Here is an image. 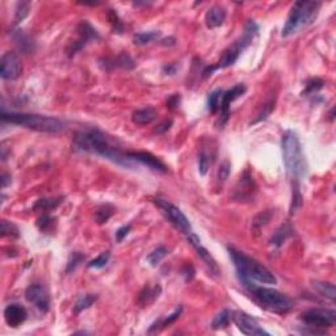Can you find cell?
Segmentation results:
<instances>
[{"label":"cell","mask_w":336,"mask_h":336,"mask_svg":"<svg viewBox=\"0 0 336 336\" xmlns=\"http://www.w3.org/2000/svg\"><path fill=\"white\" fill-rule=\"evenodd\" d=\"M73 149L79 153L93 154L125 168L137 167L133 160H130L127 157V151L123 153L113 138H110L99 129L92 127L75 134L73 140Z\"/></svg>","instance_id":"1"},{"label":"cell","mask_w":336,"mask_h":336,"mask_svg":"<svg viewBox=\"0 0 336 336\" xmlns=\"http://www.w3.org/2000/svg\"><path fill=\"white\" fill-rule=\"evenodd\" d=\"M281 151L286 175L292 181V185H301L302 179L307 175V163L300 138L293 130H286L281 137Z\"/></svg>","instance_id":"2"},{"label":"cell","mask_w":336,"mask_h":336,"mask_svg":"<svg viewBox=\"0 0 336 336\" xmlns=\"http://www.w3.org/2000/svg\"><path fill=\"white\" fill-rule=\"evenodd\" d=\"M229 255L235 266L236 276L242 283H257L264 285H276V276L266 266L260 264L257 260L252 259L242 251L235 250L234 247H227Z\"/></svg>","instance_id":"3"},{"label":"cell","mask_w":336,"mask_h":336,"mask_svg":"<svg viewBox=\"0 0 336 336\" xmlns=\"http://www.w3.org/2000/svg\"><path fill=\"white\" fill-rule=\"evenodd\" d=\"M242 285L246 288L247 293L252 297V300L260 307L268 310L271 313L286 314L294 307V301L279 290L266 286H259L256 283L251 281L242 283Z\"/></svg>","instance_id":"4"},{"label":"cell","mask_w":336,"mask_h":336,"mask_svg":"<svg viewBox=\"0 0 336 336\" xmlns=\"http://www.w3.org/2000/svg\"><path fill=\"white\" fill-rule=\"evenodd\" d=\"M257 33H259V25L253 20H247L246 25H244L243 34H242L238 40L234 41L227 49L223 50L222 55H221L220 60L217 62V64H214V66H208L207 69L203 71L204 79L209 78L216 70L233 66L236 60H238L240 54L243 53L247 47L252 43L253 38L257 36Z\"/></svg>","instance_id":"5"},{"label":"cell","mask_w":336,"mask_h":336,"mask_svg":"<svg viewBox=\"0 0 336 336\" xmlns=\"http://www.w3.org/2000/svg\"><path fill=\"white\" fill-rule=\"evenodd\" d=\"M2 122L20 125L28 129L41 133H59L66 127V123L57 117L43 116V114L19 113V112H2Z\"/></svg>","instance_id":"6"},{"label":"cell","mask_w":336,"mask_h":336,"mask_svg":"<svg viewBox=\"0 0 336 336\" xmlns=\"http://www.w3.org/2000/svg\"><path fill=\"white\" fill-rule=\"evenodd\" d=\"M322 3L319 2H297L292 7L289 16L283 28V37H289L298 33L300 30L310 27L318 17Z\"/></svg>","instance_id":"7"},{"label":"cell","mask_w":336,"mask_h":336,"mask_svg":"<svg viewBox=\"0 0 336 336\" xmlns=\"http://www.w3.org/2000/svg\"><path fill=\"white\" fill-rule=\"evenodd\" d=\"M154 203L163 212L164 216L167 217V220L170 221L176 229H179L181 233L186 234V235H189L192 233V225H190L188 217L176 205H173L172 203L163 200V198H154Z\"/></svg>","instance_id":"8"},{"label":"cell","mask_w":336,"mask_h":336,"mask_svg":"<svg viewBox=\"0 0 336 336\" xmlns=\"http://www.w3.org/2000/svg\"><path fill=\"white\" fill-rule=\"evenodd\" d=\"M306 326L326 329L336 323V311L332 309H309L300 315Z\"/></svg>","instance_id":"9"},{"label":"cell","mask_w":336,"mask_h":336,"mask_svg":"<svg viewBox=\"0 0 336 336\" xmlns=\"http://www.w3.org/2000/svg\"><path fill=\"white\" fill-rule=\"evenodd\" d=\"M78 38L70 43V46L67 49V54L69 57H74L78 51H80L86 46L87 43H90L91 41L99 40V33L97 30L91 25L88 21H82L77 28Z\"/></svg>","instance_id":"10"},{"label":"cell","mask_w":336,"mask_h":336,"mask_svg":"<svg viewBox=\"0 0 336 336\" xmlns=\"http://www.w3.org/2000/svg\"><path fill=\"white\" fill-rule=\"evenodd\" d=\"M231 320L235 323V326L238 327L240 332L244 333V335H270L268 331L260 326L257 320L255 318H252L251 315H248L244 311H233V315H231Z\"/></svg>","instance_id":"11"},{"label":"cell","mask_w":336,"mask_h":336,"mask_svg":"<svg viewBox=\"0 0 336 336\" xmlns=\"http://www.w3.org/2000/svg\"><path fill=\"white\" fill-rule=\"evenodd\" d=\"M25 298L34 307L40 310L41 313H47L50 309V297L45 286L41 284H32L25 290Z\"/></svg>","instance_id":"12"},{"label":"cell","mask_w":336,"mask_h":336,"mask_svg":"<svg viewBox=\"0 0 336 336\" xmlns=\"http://www.w3.org/2000/svg\"><path fill=\"white\" fill-rule=\"evenodd\" d=\"M23 64L20 57L16 53L3 54L0 59V77L4 80H16L21 75Z\"/></svg>","instance_id":"13"},{"label":"cell","mask_w":336,"mask_h":336,"mask_svg":"<svg viewBox=\"0 0 336 336\" xmlns=\"http://www.w3.org/2000/svg\"><path fill=\"white\" fill-rule=\"evenodd\" d=\"M246 91H247L246 86L242 83L236 84V86H234L233 88H230V90L223 91L222 101H221V108H220L221 117L220 120H218V125H220L221 127H222L223 125L227 122V120H229L230 104L233 103V101H235L238 97L243 96Z\"/></svg>","instance_id":"14"},{"label":"cell","mask_w":336,"mask_h":336,"mask_svg":"<svg viewBox=\"0 0 336 336\" xmlns=\"http://www.w3.org/2000/svg\"><path fill=\"white\" fill-rule=\"evenodd\" d=\"M127 157H129L130 160H133L136 164L146 166L151 168V170L158 171V172H168V168H167L166 164L151 153H146V151H127Z\"/></svg>","instance_id":"15"},{"label":"cell","mask_w":336,"mask_h":336,"mask_svg":"<svg viewBox=\"0 0 336 336\" xmlns=\"http://www.w3.org/2000/svg\"><path fill=\"white\" fill-rule=\"evenodd\" d=\"M188 243L193 247L194 251L197 252V255L200 256V259L203 260L204 263H205V265L208 266L210 275H213V276L216 277L220 276V268H218V264H217V261L214 260V257L210 255L209 251L201 244L200 238H198L196 234L190 233L189 235H188Z\"/></svg>","instance_id":"16"},{"label":"cell","mask_w":336,"mask_h":336,"mask_svg":"<svg viewBox=\"0 0 336 336\" xmlns=\"http://www.w3.org/2000/svg\"><path fill=\"white\" fill-rule=\"evenodd\" d=\"M28 318V311L20 303H10L6 309H4V319L10 327L21 326Z\"/></svg>","instance_id":"17"},{"label":"cell","mask_w":336,"mask_h":336,"mask_svg":"<svg viewBox=\"0 0 336 336\" xmlns=\"http://www.w3.org/2000/svg\"><path fill=\"white\" fill-rule=\"evenodd\" d=\"M101 66L105 70H114V69H123V70H131L136 67L133 58L127 53H121L117 57H107L100 59Z\"/></svg>","instance_id":"18"},{"label":"cell","mask_w":336,"mask_h":336,"mask_svg":"<svg viewBox=\"0 0 336 336\" xmlns=\"http://www.w3.org/2000/svg\"><path fill=\"white\" fill-rule=\"evenodd\" d=\"M226 20V10L221 6H213L205 14V24L209 29L220 28Z\"/></svg>","instance_id":"19"},{"label":"cell","mask_w":336,"mask_h":336,"mask_svg":"<svg viewBox=\"0 0 336 336\" xmlns=\"http://www.w3.org/2000/svg\"><path fill=\"white\" fill-rule=\"evenodd\" d=\"M160 293H162V288L160 285H146L143 288L142 290L138 294V303H140L141 306H149L151 303H154L155 301L159 298Z\"/></svg>","instance_id":"20"},{"label":"cell","mask_w":336,"mask_h":336,"mask_svg":"<svg viewBox=\"0 0 336 336\" xmlns=\"http://www.w3.org/2000/svg\"><path fill=\"white\" fill-rule=\"evenodd\" d=\"M293 227L290 226L289 223H284V225H281V226L275 231V234H273L272 238H271V246L275 247V248H279V247H281L285 243L286 240L289 239L290 236L293 235Z\"/></svg>","instance_id":"21"},{"label":"cell","mask_w":336,"mask_h":336,"mask_svg":"<svg viewBox=\"0 0 336 336\" xmlns=\"http://www.w3.org/2000/svg\"><path fill=\"white\" fill-rule=\"evenodd\" d=\"M158 113L155 108L153 107H146L142 108V109H137L136 112H133V116H131V121H133L136 125H149V123L153 122L155 118H157Z\"/></svg>","instance_id":"22"},{"label":"cell","mask_w":336,"mask_h":336,"mask_svg":"<svg viewBox=\"0 0 336 336\" xmlns=\"http://www.w3.org/2000/svg\"><path fill=\"white\" fill-rule=\"evenodd\" d=\"M311 286H313V289L315 290L316 293L319 294L320 297L323 298H326V300L329 301H335L336 297V290H335V285L331 283H324V281H313L311 283Z\"/></svg>","instance_id":"23"},{"label":"cell","mask_w":336,"mask_h":336,"mask_svg":"<svg viewBox=\"0 0 336 336\" xmlns=\"http://www.w3.org/2000/svg\"><path fill=\"white\" fill-rule=\"evenodd\" d=\"M14 41L23 53L30 54L34 51V42L30 40L28 34L24 33V30H16L14 33Z\"/></svg>","instance_id":"24"},{"label":"cell","mask_w":336,"mask_h":336,"mask_svg":"<svg viewBox=\"0 0 336 336\" xmlns=\"http://www.w3.org/2000/svg\"><path fill=\"white\" fill-rule=\"evenodd\" d=\"M96 301H97V296H95V294H83V296L78 297V300L75 301V303H74V310H73L74 315H79L82 311L90 309Z\"/></svg>","instance_id":"25"},{"label":"cell","mask_w":336,"mask_h":336,"mask_svg":"<svg viewBox=\"0 0 336 336\" xmlns=\"http://www.w3.org/2000/svg\"><path fill=\"white\" fill-rule=\"evenodd\" d=\"M181 313H183V307H181V306L176 307V309H175V311H173L172 314L167 315L166 318H163V319H159V320H157L155 323H153L150 328H149V332H153V331H155V329L164 328V327L170 326V324H172V323H175L177 319H179L180 315H181Z\"/></svg>","instance_id":"26"},{"label":"cell","mask_w":336,"mask_h":336,"mask_svg":"<svg viewBox=\"0 0 336 336\" xmlns=\"http://www.w3.org/2000/svg\"><path fill=\"white\" fill-rule=\"evenodd\" d=\"M55 226H57V218L50 216V214H42L37 220V227L43 234H51L55 230Z\"/></svg>","instance_id":"27"},{"label":"cell","mask_w":336,"mask_h":336,"mask_svg":"<svg viewBox=\"0 0 336 336\" xmlns=\"http://www.w3.org/2000/svg\"><path fill=\"white\" fill-rule=\"evenodd\" d=\"M231 315H233V311L229 309H223L221 310L220 313L214 316V319L212 320V328L213 329H222L226 328L230 324V320H231Z\"/></svg>","instance_id":"28"},{"label":"cell","mask_w":336,"mask_h":336,"mask_svg":"<svg viewBox=\"0 0 336 336\" xmlns=\"http://www.w3.org/2000/svg\"><path fill=\"white\" fill-rule=\"evenodd\" d=\"M63 198L62 197H49V198H40L37 200L36 204L33 205V210H53L55 208H58L62 204Z\"/></svg>","instance_id":"29"},{"label":"cell","mask_w":336,"mask_h":336,"mask_svg":"<svg viewBox=\"0 0 336 336\" xmlns=\"http://www.w3.org/2000/svg\"><path fill=\"white\" fill-rule=\"evenodd\" d=\"M222 90H214L209 93L207 101V108L210 113H218L221 108V101H222Z\"/></svg>","instance_id":"30"},{"label":"cell","mask_w":336,"mask_h":336,"mask_svg":"<svg viewBox=\"0 0 336 336\" xmlns=\"http://www.w3.org/2000/svg\"><path fill=\"white\" fill-rule=\"evenodd\" d=\"M160 37V32L159 30H150V32H141V33L134 34L133 37V42L136 45H140V46H143V45H147V43L154 42V41H157L158 38Z\"/></svg>","instance_id":"31"},{"label":"cell","mask_w":336,"mask_h":336,"mask_svg":"<svg viewBox=\"0 0 336 336\" xmlns=\"http://www.w3.org/2000/svg\"><path fill=\"white\" fill-rule=\"evenodd\" d=\"M167 255H168V250H167L164 246H159L147 255L146 261L150 264L151 266H157L158 264L167 256Z\"/></svg>","instance_id":"32"},{"label":"cell","mask_w":336,"mask_h":336,"mask_svg":"<svg viewBox=\"0 0 336 336\" xmlns=\"http://www.w3.org/2000/svg\"><path fill=\"white\" fill-rule=\"evenodd\" d=\"M113 213H114V208L112 207L110 204H103V205H100V207L96 209V214H95V217H96V222L100 223V225L108 222V220L113 216Z\"/></svg>","instance_id":"33"},{"label":"cell","mask_w":336,"mask_h":336,"mask_svg":"<svg viewBox=\"0 0 336 336\" xmlns=\"http://www.w3.org/2000/svg\"><path fill=\"white\" fill-rule=\"evenodd\" d=\"M323 86H324V82H323L320 78H311V79L307 80L306 84H305V90L302 91V96L314 95L315 92L322 90Z\"/></svg>","instance_id":"34"},{"label":"cell","mask_w":336,"mask_h":336,"mask_svg":"<svg viewBox=\"0 0 336 336\" xmlns=\"http://www.w3.org/2000/svg\"><path fill=\"white\" fill-rule=\"evenodd\" d=\"M86 256H84L83 253L78 252V251H73L70 253V256H69V260H67V265H66V273L74 272V271L77 270L78 266L80 265V263H83Z\"/></svg>","instance_id":"35"},{"label":"cell","mask_w":336,"mask_h":336,"mask_svg":"<svg viewBox=\"0 0 336 336\" xmlns=\"http://www.w3.org/2000/svg\"><path fill=\"white\" fill-rule=\"evenodd\" d=\"M2 235L11 236V238H19L20 236V230L14 222H11L8 220H3L2 221Z\"/></svg>","instance_id":"36"},{"label":"cell","mask_w":336,"mask_h":336,"mask_svg":"<svg viewBox=\"0 0 336 336\" xmlns=\"http://www.w3.org/2000/svg\"><path fill=\"white\" fill-rule=\"evenodd\" d=\"M29 7L30 3H28V2H19V3H17L16 12H15V19H14L15 25L20 24L21 21L28 16V14H29Z\"/></svg>","instance_id":"37"},{"label":"cell","mask_w":336,"mask_h":336,"mask_svg":"<svg viewBox=\"0 0 336 336\" xmlns=\"http://www.w3.org/2000/svg\"><path fill=\"white\" fill-rule=\"evenodd\" d=\"M302 204V194H301L300 185H292V204H290V216L296 213Z\"/></svg>","instance_id":"38"},{"label":"cell","mask_w":336,"mask_h":336,"mask_svg":"<svg viewBox=\"0 0 336 336\" xmlns=\"http://www.w3.org/2000/svg\"><path fill=\"white\" fill-rule=\"evenodd\" d=\"M109 251H105V252L100 253L96 259L91 260L90 263H87V266H88V268H95V270H101V268L107 265L108 261H109Z\"/></svg>","instance_id":"39"},{"label":"cell","mask_w":336,"mask_h":336,"mask_svg":"<svg viewBox=\"0 0 336 336\" xmlns=\"http://www.w3.org/2000/svg\"><path fill=\"white\" fill-rule=\"evenodd\" d=\"M108 20H109L110 25H112V29H113L114 33H122L123 32V23L121 21V19L118 17L116 11L109 10L108 11Z\"/></svg>","instance_id":"40"},{"label":"cell","mask_w":336,"mask_h":336,"mask_svg":"<svg viewBox=\"0 0 336 336\" xmlns=\"http://www.w3.org/2000/svg\"><path fill=\"white\" fill-rule=\"evenodd\" d=\"M197 167H198V172H200L201 176H205L208 173V171H209L210 160L209 157H208V154L204 150H201L200 154H198V158H197Z\"/></svg>","instance_id":"41"},{"label":"cell","mask_w":336,"mask_h":336,"mask_svg":"<svg viewBox=\"0 0 336 336\" xmlns=\"http://www.w3.org/2000/svg\"><path fill=\"white\" fill-rule=\"evenodd\" d=\"M273 109H275V100H270V101H266V103H264L263 107H261V109H260L259 112H257L256 118H255V120L252 121V123L265 120L266 117H268L271 113H272Z\"/></svg>","instance_id":"42"},{"label":"cell","mask_w":336,"mask_h":336,"mask_svg":"<svg viewBox=\"0 0 336 336\" xmlns=\"http://www.w3.org/2000/svg\"><path fill=\"white\" fill-rule=\"evenodd\" d=\"M271 217H272V212H264V213H260L259 216L253 220V230L257 231V230L261 229L264 225H266V223L270 222Z\"/></svg>","instance_id":"43"},{"label":"cell","mask_w":336,"mask_h":336,"mask_svg":"<svg viewBox=\"0 0 336 336\" xmlns=\"http://www.w3.org/2000/svg\"><path fill=\"white\" fill-rule=\"evenodd\" d=\"M230 168H231V166H230L229 162H223V163H221L220 168H218V180L220 181H226L227 179H229L230 176Z\"/></svg>","instance_id":"44"},{"label":"cell","mask_w":336,"mask_h":336,"mask_svg":"<svg viewBox=\"0 0 336 336\" xmlns=\"http://www.w3.org/2000/svg\"><path fill=\"white\" fill-rule=\"evenodd\" d=\"M180 103H181V95L180 93H173L167 100V108L170 110H175L179 108Z\"/></svg>","instance_id":"45"},{"label":"cell","mask_w":336,"mask_h":336,"mask_svg":"<svg viewBox=\"0 0 336 336\" xmlns=\"http://www.w3.org/2000/svg\"><path fill=\"white\" fill-rule=\"evenodd\" d=\"M172 125H173V120H171V118L170 120H164L163 122H160L159 125L154 129V133H158V134L167 133V131L172 127Z\"/></svg>","instance_id":"46"},{"label":"cell","mask_w":336,"mask_h":336,"mask_svg":"<svg viewBox=\"0 0 336 336\" xmlns=\"http://www.w3.org/2000/svg\"><path fill=\"white\" fill-rule=\"evenodd\" d=\"M130 230H131V226L130 225H125V226H121L120 229L116 231V239L117 242H122L125 238H126L127 234L130 233Z\"/></svg>","instance_id":"47"},{"label":"cell","mask_w":336,"mask_h":336,"mask_svg":"<svg viewBox=\"0 0 336 336\" xmlns=\"http://www.w3.org/2000/svg\"><path fill=\"white\" fill-rule=\"evenodd\" d=\"M181 275L185 277L186 283H188V281H190V280L194 277L193 265H192V264H185V265L183 266V270H181Z\"/></svg>","instance_id":"48"},{"label":"cell","mask_w":336,"mask_h":336,"mask_svg":"<svg viewBox=\"0 0 336 336\" xmlns=\"http://www.w3.org/2000/svg\"><path fill=\"white\" fill-rule=\"evenodd\" d=\"M177 69H179L177 63H167L164 64L162 71H163L164 75H175L177 73Z\"/></svg>","instance_id":"49"},{"label":"cell","mask_w":336,"mask_h":336,"mask_svg":"<svg viewBox=\"0 0 336 336\" xmlns=\"http://www.w3.org/2000/svg\"><path fill=\"white\" fill-rule=\"evenodd\" d=\"M11 183H12V177H11V175H8V173H3V175H2V188L6 189L8 185H11Z\"/></svg>","instance_id":"50"},{"label":"cell","mask_w":336,"mask_h":336,"mask_svg":"<svg viewBox=\"0 0 336 336\" xmlns=\"http://www.w3.org/2000/svg\"><path fill=\"white\" fill-rule=\"evenodd\" d=\"M175 38L173 37H168V38H164V40H162V45H164V46H173L175 45Z\"/></svg>","instance_id":"51"},{"label":"cell","mask_w":336,"mask_h":336,"mask_svg":"<svg viewBox=\"0 0 336 336\" xmlns=\"http://www.w3.org/2000/svg\"><path fill=\"white\" fill-rule=\"evenodd\" d=\"M333 113H335V108H332L331 112H329V118H331V121H333Z\"/></svg>","instance_id":"52"}]
</instances>
